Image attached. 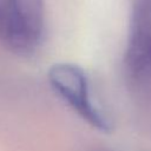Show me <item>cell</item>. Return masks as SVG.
Masks as SVG:
<instances>
[{"label": "cell", "instance_id": "1", "mask_svg": "<svg viewBox=\"0 0 151 151\" xmlns=\"http://www.w3.org/2000/svg\"><path fill=\"white\" fill-rule=\"evenodd\" d=\"M45 34L42 0H0V44L20 55L34 53Z\"/></svg>", "mask_w": 151, "mask_h": 151}, {"label": "cell", "instance_id": "3", "mask_svg": "<svg viewBox=\"0 0 151 151\" xmlns=\"http://www.w3.org/2000/svg\"><path fill=\"white\" fill-rule=\"evenodd\" d=\"M124 63L132 81L151 90V0H137L133 6Z\"/></svg>", "mask_w": 151, "mask_h": 151}, {"label": "cell", "instance_id": "2", "mask_svg": "<svg viewBox=\"0 0 151 151\" xmlns=\"http://www.w3.org/2000/svg\"><path fill=\"white\" fill-rule=\"evenodd\" d=\"M48 83L58 97L85 123L98 131H110V118L97 105L88 78L79 66L70 63L54 64L48 71Z\"/></svg>", "mask_w": 151, "mask_h": 151}]
</instances>
